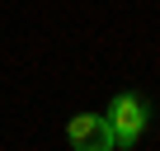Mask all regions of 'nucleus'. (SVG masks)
<instances>
[{
  "instance_id": "f03ea898",
  "label": "nucleus",
  "mask_w": 160,
  "mask_h": 151,
  "mask_svg": "<svg viewBox=\"0 0 160 151\" xmlns=\"http://www.w3.org/2000/svg\"><path fill=\"white\" fill-rule=\"evenodd\" d=\"M66 137L75 151H113V132H108L104 113H75L66 123Z\"/></svg>"
},
{
  "instance_id": "f257e3e1",
  "label": "nucleus",
  "mask_w": 160,
  "mask_h": 151,
  "mask_svg": "<svg viewBox=\"0 0 160 151\" xmlns=\"http://www.w3.org/2000/svg\"><path fill=\"white\" fill-rule=\"evenodd\" d=\"M104 123H108V132H113V146H137V137L151 128V104H146L141 95L122 90V95L108 104Z\"/></svg>"
}]
</instances>
